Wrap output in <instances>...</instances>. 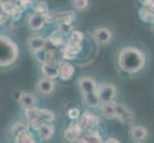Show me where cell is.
<instances>
[{
	"label": "cell",
	"instance_id": "1",
	"mask_svg": "<svg viewBox=\"0 0 154 143\" xmlns=\"http://www.w3.org/2000/svg\"><path fill=\"white\" fill-rule=\"evenodd\" d=\"M118 63L124 72L136 73L146 66V56L138 48L125 47L120 52Z\"/></svg>",
	"mask_w": 154,
	"mask_h": 143
},
{
	"label": "cell",
	"instance_id": "2",
	"mask_svg": "<svg viewBox=\"0 0 154 143\" xmlns=\"http://www.w3.org/2000/svg\"><path fill=\"white\" fill-rule=\"evenodd\" d=\"M19 49L15 42L6 35H0V67H9L17 60Z\"/></svg>",
	"mask_w": 154,
	"mask_h": 143
},
{
	"label": "cell",
	"instance_id": "3",
	"mask_svg": "<svg viewBox=\"0 0 154 143\" xmlns=\"http://www.w3.org/2000/svg\"><path fill=\"white\" fill-rule=\"evenodd\" d=\"M96 94L99 99L100 100V102L113 101V99L117 94V90L116 87L112 85V84L103 83L100 84V85H97Z\"/></svg>",
	"mask_w": 154,
	"mask_h": 143
},
{
	"label": "cell",
	"instance_id": "4",
	"mask_svg": "<svg viewBox=\"0 0 154 143\" xmlns=\"http://www.w3.org/2000/svg\"><path fill=\"white\" fill-rule=\"evenodd\" d=\"M84 129L79 123H72V125L64 131V137L69 142H78L83 134Z\"/></svg>",
	"mask_w": 154,
	"mask_h": 143
},
{
	"label": "cell",
	"instance_id": "5",
	"mask_svg": "<svg viewBox=\"0 0 154 143\" xmlns=\"http://www.w3.org/2000/svg\"><path fill=\"white\" fill-rule=\"evenodd\" d=\"M116 118H118L124 124H130L134 120V115L132 113V111L129 108H127L125 105L117 103Z\"/></svg>",
	"mask_w": 154,
	"mask_h": 143
},
{
	"label": "cell",
	"instance_id": "6",
	"mask_svg": "<svg viewBox=\"0 0 154 143\" xmlns=\"http://www.w3.org/2000/svg\"><path fill=\"white\" fill-rule=\"evenodd\" d=\"M81 52H82V45L79 43H75L73 41H70L61 50V56L64 59L72 60L75 59L77 55H79Z\"/></svg>",
	"mask_w": 154,
	"mask_h": 143
},
{
	"label": "cell",
	"instance_id": "7",
	"mask_svg": "<svg viewBox=\"0 0 154 143\" xmlns=\"http://www.w3.org/2000/svg\"><path fill=\"white\" fill-rule=\"evenodd\" d=\"M75 67L73 64L68 62H61L60 63L58 67V76L63 81H68L75 75Z\"/></svg>",
	"mask_w": 154,
	"mask_h": 143
},
{
	"label": "cell",
	"instance_id": "8",
	"mask_svg": "<svg viewBox=\"0 0 154 143\" xmlns=\"http://www.w3.org/2000/svg\"><path fill=\"white\" fill-rule=\"evenodd\" d=\"M79 87L83 94L96 93L97 82L91 77H82L79 80Z\"/></svg>",
	"mask_w": 154,
	"mask_h": 143
},
{
	"label": "cell",
	"instance_id": "9",
	"mask_svg": "<svg viewBox=\"0 0 154 143\" xmlns=\"http://www.w3.org/2000/svg\"><path fill=\"white\" fill-rule=\"evenodd\" d=\"M46 23V18L45 15L38 14V13H33L31 14L28 18V25L30 29L33 31H38L44 27Z\"/></svg>",
	"mask_w": 154,
	"mask_h": 143
},
{
	"label": "cell",
	"instance_id": "10",
	"mask_svg": "<svg viewBox=\"0 0 154 143\" xmlns=\"http://www.w3.org/2000/svg\"><path fill=\"white\" fill-rule=\"evenodd\" d=\"M99 122H100V119L96 115L89 113V112H85L82 115L79 123L82 126V128L84 130H85L86 128H93V127H96L99 124Z\"/></svg>",
	"mask_w": 154,
	"mask_h": 143
},
{
	"label": "cell",
	"instance_id": "11",
	"mask_svg": "<svg viewBox=\"0 0 154 143\" xmlns=\"http://www.w3.org/2000/svg\"><path fill=\"white\" fill-rule=\"evenodd\" d=\"M100 106V111L103 116L107 119H113L116 118L117 115V103L113 101L108 102H103Z\"/></svg>",
	"mask_w": 154,
	"mask_h": 143
},
{
	"label": "cell",
	"instance_id": "12",
	"mask_svg": "<svg viewBox=\"0 0 154 143\" xmlns=\"http://www.w3.org/2000/svg\"><path fill=\"white\" fill-rule=\"evenodd\" d=\"M78 142L81 143H100L103 142L102 136L99 134L98 131H88L85 134H82V137L79 139Z\"/></svg>",
	"mask_w": 154,
	"mask_h": 143
},
{
	"label": "cell",
	"instance_id": "13",
	"mask_svg": "<svg viewBox=\"0 0 154 143\" xmlns=\"http://www.w3.org/2000/svg\"><path fill=\"white\" fill-rule=\"evenodd\" d=\"M45 38L41 35H34L32 37L29 38L28 40V47L29 49L35 52L36 51H38L40 49H43L45 47Z\"/></svg>",
	"mask_w": 154,
	"mask_h": 143
},
{
	"label": "cell",
	"instance_id": "14",
	"mask_svg": "<svg viewBox=\"0 0 154 143\" xmlns=\"http://www.w3.org/2000/svg\"><path fill=\"white\" fill-rule=\"evenodd\" d=\"M94 36L96 40L100 44H107L110 42L112 38V34L108 29L105 28H100L97 29L94 33Z\"/></svg>",
	"mask_w": 154,
	"mask_h": 143
},
{
	"label": "cell",
	"instance_id": "15",
	"mask_svg": "<svg viewBox=\"0 0 154 143\" xmlns=\"http://www.w3.org/2000/svg\"><path fill=\"white\" fill-rule=\"evenodd\" d=\"M130 136L134 141H143L147 136V130L143 126H134L130 130Z\"/></svg>",
	"mask_w": 154,
	"mask_h": 143
},
{
	"label": "cell",
	"instance_id": "16",
	"mask_svg": "<svg viewBox=\"0 0 154 143\" xmlns=\"http://www.w3.org/2000/svg\"><path fill=\"white\" fill-rule=\"evenodd\" d=\"M18 102L21 105V107H23L24 109H28L31 107H34L35 103V97L33 94L24 92L20 94Z\"/></svg>",
	"mask_w": 154,
	"mask_h": 143
},
{
	"label": "cell",
	"instance_id": "17",
	"mask_svg": "<svg viewBox=\"0 0 154 143\" xmlns=\"http://www.w3.org/2000/svg\"><path fill=\"white\" fill-rule=\"evenodd\" d=\"M14 141L17 143H35V137L33 134L29 131V129L22 130L15 134Z\"/></svg>",
	"mask_w": 154,
	"mask_h": 143
},
{
	"label": "cell",
	"instance_id": "18",
	"mask_svg": "<svg viewBox=\"0 0 154 143\" xmlns=\"http://www.w3.org/2000/svg\"><path fill=\"white\" fill-rule=\"evenodd\" d=\"M38 91L43 94H50L54 91L55 84L52 81V79L49 78H41L38 83Z\"/></svg>",
	"mask_w": 154,
	"mask_h": 143
},
{
	"label": "cell",
	"instance_id": "19",
	"mask_svg": "<svg viewBox=\"0 0 154 143\" xmlns=\"http://www.w3.org/2000/svg\"><path fill=\"white\" fill-rule=\"evenodd\" d=\"M41 71L46 78L55 79L58 76V68L56 65H51L48 63H43L41 66Z\"/></svg>",
	"mask_w": 154,
	"mask_h": 143
},
{
	"label": "cell",
	"instance_id": "20",
	"mask_svg": "<svg viewBox=\"0 0 154 143\" xmlns=\"http://www.w3.org/2000/svg\"><path fill=\"white\" fill-rule=\"evenodd\" d=\"M55 133V128L54 126L49 124V123H44L42 125L39 130H38V134H39V139L44 141V140H49L52 139V136H54Z\"/></svg>",
	"mask_w": 154,
	"mask_h": 143
},
{
	"label": "cell",
	"instance_id": "21",
	"mask_svg": "<svg viewBox=\"0 0 154 143\" xmlns=\"http://www.w3.org/2000/svg\"><path fill=\"white\" fill-rule=\"evenodd\" d=\"M35 118H38L43 121V123H51L55 119V114L50 110L38 109L36 111V115Z\"/></svg>",
	"mask_w": 154,
	"mask_h": 143
},
{
	"label": "cell",
	"instance_id": "22",
	"mask_svg": "<svg viewBox=\"0 0 154 143\" xmlns=\"http://www.w3.org/2000/svg\"><path fill=\"white\" fill-rule=\"evenodd\" d=\"M139 17L143 22L153 24L154 22V13L153 10L147 7H143L139 10Z\"/></svg>",
	"mask_w": 154,
	"mask_h": 143
},
{
	"label": "cell",
	"instance_id": "23",
	"mask_svg": "<svg viewBox=\"0 0 154 143\" xmlns=\"http://www.w3.org/2000/svg\"><path fill=\"white\" fill-rule=\"evenodd\" d=\"M61 52H58L55 50L47 51V56L45 63H48L51 65H57L61 63Z\"/></svg>",
	"mask_w": 154,
	"mask_h": 143
},
{
	"label": "cell",
	"instance_id": "24",
	"mask_svg": "<svg viewBox=\"0 0 154 143\" xmlns=\"http://www.w3.org/2000/svg\"><path fill=\"white\" fill-rule=\"evenodd\" d=\"M49 42L52 45H54L55 47L62 46L63 44H64V42H65L64 35H63V34L60 30L53 31V33L49 36Z\"/></svg>",
	"mask_w": 154,
	"mask_h": 143
},
{
	"label": "cell",
	"instance_id": "25",
	"mask_svg": "<svg viewBox=\"0 0 154 143\" xmlns=\"http://www.w3.org/2000/svg\"><path fill=\"white\" fill-rule=\"evenodd\" d=\"M83 95H84L85 103L89 106V107L97 108L100 105V103H102L96 93H91V94H83Z\"/></svg>",
	"mask_w": 154,
	"mask_h": 143
},
{
	"label": "cell",
	"instance_id": "26",
	"mask_svg": "<svg viewBox=\"0 0 154 143\" xmlns=\"http://www.w3.org/2000/svg\"><path fill=\"white\" fill-rule=\"evenodd\" d=\"M15 5H17V3H13L10 0H0V9L6 14H8V16H10L14 10Z\"/></svg>",
	"mask_w": 154,
	"mask_h": 143
},
{
	"label": "cell",
	"instance_id": "27",
	"mask_svg": "<svg viewBox=\"0 0 154 143\" xmlns=\"http://www.w3.org/2000/svg\"><path fill=\"white\" fill-rule=\"evenodd\" d=\"M33 8H34V10L35 13L45 15V16L49 13L48 5H47L44 1H39V2L36 1L35 4L33 6Z\"/></svg>",
	"mask_w": 154,
	"mask_h": 143
},
{
	"label": "cell",
	"instance_id": "28",
	"mask_svg": "<svg viewBox=\"0 0 154 143\" xmlns=\"http://www.w3.org/2000/svg\"><path fill=\"white\" fill-rule=\"evenodd\" d=\"M84 38V35L82 33L81 31H71V34H70V41H73V42H75V43H79V44H81L82 40Z\"/></svg>",
	"mask_w": 154,
	"mask_h": 143
},
{
	"label": "cell",
	"instance_id": "29",
	"mask_svg": "<svg viewBox=\"0 0 154 143\" xmlns=\"http://www.w3.org/2000/svg\"><path fill=\"white\" fill-rule=\"evenodd\" d=\"M35 2H36V0H18V1L17 2V4L23 10H25L33 7L35 4Z\"/></svg>",
	"mask_w": 154,
	"mask_h": 143
},
{
	"label": "cell",
	"instance_id": "30",
	"mask_svg": "<svg viewBox=\"0 0 154 143\" xmlns=\"http://www.w3.org/2000/svg\"><path fill=\"white\" fill-rule=\"evenodd\" d=\"M35 57L36 58V60L40 63H45L46 61V56H47V51L43 49H40L38 51H36L34 52Z\"/></svg>",
	"mask_w": 154,
	"mask_h": 143
},
{
	"label": "cell",
	"instance_id": "31",
	"mask_svg": "<svg viewBox=\"0 0 154 143\" xmlns=\"http://www.w3.org/2000/svg\"><path fill=\"white\" fill-rule=\"evenodd\" d=\"M26 129H29L28 124H26L24 122H17L12 126V130L11 131H12L13 134H17L18 132L22 130H26Z\"/></svg>",
	"mask_w": 154,
	"mask_h": 143
},
{
	"label": "cell",
	"instance_id": "32",
	"mask_svg": "<svg viewBox=\"0 0 154 143\" xmlns=\"http://www.w3.org/2000/svg\"><path fill=\"white\" fill-rule=\"evenodd\" d=\"M72 5L77 10H83L88 6V0H72Z\"/></svg>",
	"mask_w": 154,
	"mask_h": 143
},
{
	"label": "cell",
	"instance_id": "33",
	"mask_svg": "<svg viewBox=\"0 0 154 143\" xmlns=\"http://www.w3.org/2000/svg\"><path fill=\"white\" fill-rule=\"evenodd\" d=\"M24 12V10L21 9L18 5L17 4L15 5V9H14V10L12 13V14L10 15L11 16V18H12L13 20H14V21H17V20H19L20 19V17H21V15H22V13Z\"/></svg>",
	"mask_w": 154,
	"mask_h": 143
},
{
	"label": "cell",
	"instance_id": "34",
	"mask_svg": "<svg viewBox=\"0 0 154 143\" xmlns=\"http://www.w3.org/2000/svg\"><path fill=\"white\" fill-rule=\"evenodd\" d=\"M60 31L63 34H71V31H73V26H72V24H60Z\"/></svg>",
	"mask_w": 154,
	"mask_h": 143
},
{
	"label": "cell",
	"instance_id": "35",
	"mask_svg": "<svg viewBox=\"0 0 154 143\" xmlns=\"http://www.w3.org/2000/svg\"><path fill=\"white\" fill-rule=\"evenodd\" d=\"M79 115H81V112L78 108H72L68 111V116L71 119H77L79 118Z\"/></svg>",
	"mask_w": 154,
	"mask_h": 143
},
{
	"label": "cell",
	"instance_id": "36",
	"mask_svg": "<svg viewBox=\"0 0 154 143\" xmlns=\"http://www.w3.org/2000/svg\"><path fill=\"white\" fill-rule=\"evenodd\" d=\"M139 1L144 7H147L153 10V0H139Z\"/></svg>",
	"mask_w": 154,
	"mask_h": 143
},
{
	"label": "cell",
	"instance_id": "37",
	"mask_svg": "<svg viewBox=\"0 0 154 143\" xmlns=\"http://www.w3.org/2000/svg\"><path fill=\"white\" fill-rule=\"evenodd\" d=\"M7 19H8V14H6L1 9H0V25H3L6 23Z\"/></svg>",
	"mask_w": 154,
	"mask_h": 143
},
{
	"label": "cell",
	"instance_id": "38",
	"mask_svg": "<svg viewBox=\"0 0 154 143\" xmlns=\"http://www.w3.org/2000/svg\"><path fill=\"white\" fill-rule=\"evenodd\" d=\"M104 142L106 143H113V142H116V143H119L120 141L117 139H114V137H110V139H107Z\"/></svg>",
	"mask_w": 154,
	"mask_h": 143
},
{
	"label": "cell",
	"instance_id": "39",
	"mask_svg": "<svg viewBox=\"0 0 154 143\" xmlns=\"http://www.w3.org/2000/svg\"><path fill=\"white\" fill-rule=\"evenodd\" d=\"M10 1H12L13 3H17V2L18 1V0H10Z\"/></svg>",
	"mask_w": 154,
	"mask_h": 143
}]
</instances>
